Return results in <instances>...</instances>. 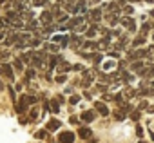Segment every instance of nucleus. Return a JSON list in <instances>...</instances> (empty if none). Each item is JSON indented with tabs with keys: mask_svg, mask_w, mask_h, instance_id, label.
I'll list each match as a JSON object with an SVG mask.
<instances>
[{
	"mask_svg": "<svg viewBox=\"0 0 154 143\" xmlns=\"http://www.w3.org/2000/svg\"><path fill=\"white\" fill-rule=\"evenodd\" d=\"M40 22H42L44 26H51V24H53V13H51V11H44V13L40 15Z\"/></svg>",
	"mask_w": 154,
	"mask_h": 143,
	"instance_id": "423d86ee",
	"label": "nucleus"
},
{
	"mask_svg": "<svg viewBox=\"0 0 154 143\" xmlns=\"http://www.w3.org/2000/svg\"><path fill=\"white\" fill-rule=\"evenodd\" d=\"M78 102H80V96H78V94H72V96L69 98V103H71V105H76Z\"/></svg>",
	"mask_w": 154,
	"mask_h": 143,
	"instance_id": "c756f323",
	"label": "nucleus"
},
{
	"mask_svg": "<svg viewBox=\"0 0 154 143\" xmlns=\"http://www.w3.org/2000/svg\"><path fill=\"white\" fill-rule=\"evenodd\" d=\"M6 22L11 26V27H24V22H22V18H20V15L17 13V11H9L8 13V17H6Z\"/></svg>",
	"mask_w": 154,
	"mask_h": 143,
	"instance_id": "f257e3e1",
	"label": "nucleus"
},
{
	"mask_svg": "<svg viewBox=\"0 0 154 143\" xmlns=\"http://www.w3.org/2000/svg\"><path fill=\"white\" fill-rule=\"evenodd\" d=\"M102 15H103V11H102V8H96V9H93L91 13H89V17L94 20V22H98V20H102Z\"/></svg>",
	"mask_w": 154,
	"mask_h": 143,
	"instance_id": "9b49d317",
	"label": "nucleus"
},
{
	"mask_svg": "<svg viewBox=\"0 0 154 143\" xmlns=\"http://www.w3.org/2000/svg\"><path fill=\"white\" fill-rule=\"evenodd\" d=\"M56 129H60V121L58 120H51L47 123V130H56Z\"/></svg>",
	"mask_w": 154,
	"mask_h": 143,
	"instance_id": "a211bd4d",
	"label": "nucleus"
},
{
	"mask_svg": "<svg viewBox=\"0 0 154 143\" xmlns=\"http://www.w3.org/2000/svg\"><path fill=\"white\" fill-rule=\"evenodd\" d=\"M136 134H138V138H141V136L145 134V132H143V127H141V125H138V127H136Z\"/></svg>",
	"mask_w": 154,
	"mask_h": 143,
	"instance_id": "4c0bfd02",
	"label": "nucleus"
},
{
	"mask_svg": "<svg viewBox=\"0 0 154 143\" xmlns=\"http://www.w3.org/2000/svg\"><path fill=\"white\" fill-rule=\"evenodd\" d=\"M91 134H93V130H91L89 127H82V129L78 130V136H80V138H84V139L91 138Z\"/></svg>",
	"mask_w": 154,
	"mask_h": 143,
	"instance_id": "ddd939ff",
	"label": "nucleus"
},
{
	"mask_svg": "<svg viewBox=\"0 0 154 143\" xmlns=\"http://www.w3.org/2000/svg\"><path fill=\"white\" fill-rule=\"evenodd\" d=\"M33 4H35V6H38V8H42V6H45V4H47V0H33Z\"/></svg>",
	"mask_w": 154,
	"mask_h": 143,
	"instance_id": "72a5a7b5",
	"label": "nucleus"
},
{
	"mask_svg": "<svg viewBox=\"0 0 154 143\" xmlns=\"http://www.w3.org/2000/svg\"><path fill=\"white\" fill-rule=\"evenodd\" d=\"M114 100H116V103H118V105H122V103H123V96H122V94H116V96H114Z\"/></svg>",
	"mask_w": 154,
	"mask_h": 143,
	"instance_id": "a19ab883",
	"label": "nucleus"
},
{
	"mask_svg": "<svg viewBox=\"0 0 154 143\" xmlns=\"http://www.w3.org/2000/svg\"><path fill=\"white\" fill-rule=\"evenodd\" d=\"M120 24H122V26H125V27H127V31H131V33H134V31H136V24H134V20H132V18H129V17L120 18Z\"/></svg>",
	"mask_w": 154,
	"mask_h": 143,
	"instance_id": "f03ea898",
	"label": "nucleus"
},
{
	"mask_svg": "<svg viewBox=\"0 0 154 143\" xmlns=\"http://www.w3.org/2000/svg\"><path fill=\"white\" fill-rule=\"evenodd\" d=\"M35 75H36V73H35V69H27V71H26V78H27V80H33Z\"/></svg>",
	"mask_w": 154,
	"mask_h": 143,
	"instance_id": "c85d7f7f",
	"label": "nucleus"
},
{
	"mask_svg": "<svg viewBox=\"0 0 154 143\" xmlns=\"http://www.w3.org/2000/svg\"><path fill=\"white\" fill-rule=\"evenodd\" d=\"M143 67V62H140V60H134V62H131V69L132 71H140Z\"/></svg>",
	"mask_w": 154,
	"mask_h": 143,
	"instance_id": "412c9836",
	"label": "nucleus"
},
{
	"mask_svg": "<svg viewBox=\"0 0 154 143\" xmlns=\"http://www.w3.org/2000/svg\"><path fill=\"white\" fill-rule=\"evenodd\" d=\"M147 78H154V65L152 63L147 67Z\"/></svg>",
	"mask_w": 154,
	"mask_h": 143,
	"instance_id": "7c9ffc66",
	"label": "nucleus"
},
{
	"mask_svg": "<svg viewBox=\"0 0 154 143\" xmlns=\"http://www.w3.org/2000/svg\"><path fill=\"white\" fill-rule=\"evenodd\" d=\"M96 91H98V93H105L107 87H105V85H96Z\"/></svg>",
	"mask_w": 154,
	"mask_h": 143,
	"instance_id": "79ce46f5",
	"label": "nucleus"
},
{
	"mask_svg": "<svg viewBox=\"0 0 154 143\" xmlns=\"http://www.w3.org/2000/svg\"><path fill=\"white\" fill-rule=\"evenodd\" d=\"M147 42V38L145 36H138L136 40H132V47H138V45H143Z\"/></svg>",
	"mask_w": 154,
	"mask_h": 143,
	"instance_id": "aec40b11",
	"label": "nucleus"
},
{
	"mask_svg": "<svg viewBox=\"0 0 154 143\" xmlns=\"http://www.w3.org/2000/svg\"><path fill=\"white\" fill-rule=\"evenodd\" d=\"M114 118H116L118 121H123V120H125V112H122V111H116V112H114Z\"/></svg>",
	"mask_w": 154,
	"mask_h": 143,
	"instance_id": "cd10ccee",
	"label": "nucleus"
},
{
	"mask_svg": "<svg viewBox=\"0 0 154 143\" xmlns=\"http://www.w3.org/2000/svg\"><path fill=\"white\" fill-rule=\"evenodd\" d=\"M31 54H33V53H26V54H22V56H20V60L29 63V62H31Z\"/></svg>",
	"mask_w": 154,
	"mask_h": 143,
	"instance_id": "2f4dec72",
	"label": "nucleus"
},
{
	"mask_svg": "<svg viewBox=\"0 0 154 143\" xmlns=\"http://www.w3.org/2000/svg\"><path fill=\"white\" fill-rule=\"evenodd\" d=\"M0 69H2V73L6 75V78H8V80H15V75H13V67H11L9 63H2V67H0Z\"/></svg>",
	"mask_w": 154,
	"mask_h": 143,
	"instance_id": "39448f33",
	"label": "nucleus"
},
{
	"mask_svg": "<svg viewBox=\"0 0 154 143\" xmlns=\"http://www.w3.org/2000/svg\"><path fill=\"white\" fill-rule=\"evenodd\" d=\"M152 38H154V36H152Z\"/></svg>",
	"mask_w": 154,
	"mask_h": 143,
	"instance_id": "13d9d810",
	"label": "nucleus"
},
{
	"mask_svg": "<svg viewBox=\"0 0 154 143\" xmlns=\"http://www.w3.org/2000/svg\"><path fill=\"white\" fill-rule=\"evenodd\" d=\"M26 29H27V31H33V33H35V31L38 29V22H36V20H29V24L26 26Z\"/></svg>",
	"mask_w": 154,
	"mask_h": 143,
	"instance_id": "6ab92c4d",
	"label": "nucleus"
},
{
	"mask_svg": "<svg viewBox=\"0 0 154 143\" xmlns=\"http://www.w3.org/2000/svg\"><path fill=\"white\" fill-rule=\"evenodd\" d=\"M63 58L60 56V54H53V56H47V65H49V69H53V67H56L58 65V62H62Z\"/></svg>",
	"mask_w": 154,
	"mask_h": 143,
	"instance_id": "0eeeda50",
	"label": "nucleus"
},
{
	"mask_svg": "<svg viewBox=\"0 0 154 143\" xmlns=\"http://www.w3.org/2000/svg\"><path fill=\"white\" fill-rule=\"evenodd\" d=\"M82 24H85V18H84V17H74V18L69 22V26H67V27L74 29V27H78V26H82Z\"/></svg>",
	"mask_w": 154,
	"mask_h": 143,
	"instance_id": "9d476101",
	"label": "nucleus"
},
{
	"mask_svg": "<svg viewBox=\"0 0 154 143\" xmlns=\"http://www.w3.org/2000/svg\"><path fill=\"white\" fill-rule=\"evenodd\" d=\"M58 141L60 143H72L74 141V132H60L58 134Z\"/></svg>",
	"mask_w": 154,
	"mask_h": 143,
	"instance_id": "7ed1b4c3",
	"label": "nucleus"
},
{
	"mask_svg": "<svg viewBox=\"0 0 154 143\" xmlns=\"http://www.w3.org/2000/svg\"><path fill=\"white\" fill-rule=\"evenodd\" d=\"M138 143H147V141H143V139H140V141H138Z\"/></svg>",
	"mask_w": 154,
	"mask_h": 143,
	"instance_id": "864d4df0",
	"label": "nucleus"
},
{
	"mask_svg": "<svg viewBox=\"0 0 154 143\" xmlns=\"http://www.w3.org/2000/svg\"><path fill=\"white\" fill-rule=\"evenodd\" d=\"M29 120H31V121H36V120H38V111H36V109H31V114H29Z\"/></svg>",
	"mask_w": 154,
	"mask_h": 143,
	"instance_id": "bb28decb",
	"label": "nucleus"
},
{
	"mask_svg": "<svg viewBox=\"0 0 154 143\" xmlns=\"http://www.w3.org/2000/svg\"><path fill=\"white\" fill-rule=\"evenodd\" d=\"M94 116H96V112H94V111H84L80 118H82L85 123H91V121H94Z\"/></svg>",
	"mask_w": 154,
	"mask_h": 143,
	"instance_id": "6e6552de",
	"label": "nucleus"
},
{
	"mask_svg": "<svg viewBox=\"0 0 154 143\" xmlns=\"http://www.w3.org/2000/svg\"><path fill=\"white\" fill-rule=\"evenodd\" d=\"M8 26H9V24H8L6 20H0V27H2V29H4V27H8Z\"/></svg>",
	"mask_w": 154,
	"mask_h": 143,
	"instance_id": "de8ad7c7",
	"label": "nucleus"
},
{
	"mask_svg": "<svg viewBox=\"0 0 154 143\" xmlns=\"http://www.w3.org/2000/svg\"><path fill=\"white\" fill-rule=\"evenodd\" d=\"M149 31H150V24H143L141 29H140V35H141V36H147Z\"/></svg>",
	"mask_w": 154,
	"mask_h": 143,
	"instance_id": "4be33fe9",
	"label": "nucleus"
},
{
	"mask_svg": "<svg viewBox=\"0 0 154 143\" xmlns=\"http://www.w3.org/2000/svg\"><path fill=\"white\" fill-rule=\"evenodd\" d=\"M84 47H87V49H91V51H98V44L96 42H93V40H87V42H84Z\"/></svg>",
	"mask_w": 154,
	"mask_h": 143,
	"instance_id": "dca6fc26",
	"label": "nucleus"
},
{
	"mask_svg": "<svg viewBox=\"0 0 154 143\" xmlns=\"http://www.w3.org/2000/svg\"><path fill=\"white\" fill-rule=\"evenodd\" d=\"M26 109H27V105H26L24 102H18V103H15V111H17L18 114H22V112H26Z\"/></svg>",
	"mask_w": 154,
	"mask_h": 143,
	"instance_id": "f3484780",
	"label": "nucleus"
},
{
	"mask_svg": "<svg viewBox=\"0 0 154 143\" xmlns=\"http://www.w3.org/2000/svg\"><path fill=\"white\" fill-rule=\"evenodd\" d=\"M94 109H96V112H98L100 116H109V109H107V105H105L103 102H96V103H94Z\"/></svg>",
	"mask_w": 154,
	"mask_h": 143,
	"instance_id": "20e7f679",
	"label": "nucleus"
},
{
	"mask_svg": "<svg viewBox=\"0 0 154 143\" xmlns=\"http://www.w3.org/2000/svg\"><path fill=\"white\" fill-rule=\"evenodd\" d=\"M84 96H85V98H87V100H91V98H93V96H91V93H89V91H85V93H84Z\"/></svg>",
	"mask_w": 154,
	"mask_h": 143,
	"instance_id": "8fccbe9b",
	"label": "nucleus"
},
{
	"mask_svg": "<svg viewBox=\"0 0 154 143\" xmlns=\"http://www.w3.org/2000/svg\"><path fill=\"white\" fill-rule=\"evenodd\" d=\"M91 58H93V62L98 65V63H102V58H103V56H102L100 53H96V54H91Z\"/></svg>",
	"mask_w": 154,
	"mask_h": 143,
	"instance_id": "393cba45",
	"label": "nucleus"
},
{
	"mask_svg": "<svg viewBox=\"0 0 154 143\" xmlns=\"http://www.w3.org/2000/svg\"><path fill=\"white\" fill-rule=\"evenodd\" d=\"M56 82H58V84H65V82H67V76H65V75H58V76H56Z\"/></svg>",
	"mask_w": 154,
	"mask_h": 143,
	"instance_id": "473e14b6",
	"label": "nucleus"
},
{
	"mask_svg": "<svg viewBox=\"0 0 154 143\" xmlns=\"http://www.w3.org/2000/svg\"><path fill=\"white\" fill-rule=\"evenodd\" d=\"M45 49H49V51L54 53V54L58 53V45H54V44H45Z\"/></svg>",
	"mask_w": 154,
	"mask_h": 143,
	"instance_id": "a878e982",
	"label": "nucleus"
},
{
	"mask_svg": "<svg viewBox=\"0 0 154 143\" xmlns=\"http://www.w3.org/2000/svg\"><path fill=\"white\" fill-rule=\"evenodd\" d=\"M0 91H2V82H0Z\"/></svg>",
	"mask_w": 154,
	"mask_h": 143,
	"instance_id": "5fc2aeb1",
	"label": "nucleus"
},
{
	"mask_svg": "<svg viewBox=\"0 0 154 143\" xmlns=\"http://www.w3.org/2000/svg\"><path fill=\"white\" fill-rule=\"evenodd\" d=\"M152 85H154V82H152Z\"/></svg>",
	"mask_w": 154,
	"mask_h": 143,
	"instance_id": "4d7b16f0",
	"label": "nucleus"
},
{
	"mask_svg": "<svg viewBox=\"0 0 154 143\" xmlns=\"http://www.w3.org/2000/svg\"><path fill=\"white\" fill-rule=\"evenodd\" d=\"M145 107H147V102H141V103H140V111H141V109H145Z\"/></svg>",
	"mask_w": 154,
	"mask_h": 143,
	"instance_id": "3c124183",
	"label": "nucleus"
},
{
	"mask_svg": "<svg viewBox=\"0 0 154 143\" xmlns=\"http://www.w3.org/2000/svg\"><path fill=\"white\" fill-rule=\"evenodd\" d=\"M67 20H69V17H67V15H63V13H62V15H58V22H60V24H62V22H67Z\"/></svg>",
	"mask_w": 154,
	"mask_h": 143,
	"instance_id": "c9c22d12",
	"label": "nucleus"
},
{
	"mask_svg": "<svg viewBox=\"0 0 154 143\" xmlns=\"http://www.w3.org/2000/svg\"><path fill=\"white\" fill-rule=\"evenodd\" d=\"M131 120H134V121H138V120H140V111H134V112L131 114Z\"/></svg>",
	"mask_w": 154,
	"mask_h": 143,
	"instance_id": "e433bc0d",
	"label": "nucleus"
},
{
	"mask_svg": "<svg viewBox=\"0 0 154 143\" xmlns=\"http://www.w3.org/2000/svg\"><path fill=\"white\" fill-rule=\"evenodd\" d=\"M69 121H71L72 125H78V118H74V116H71V118H69Z\"/></svg>",
	"mask_w": 154,
	"mask_h": 143,
	"instance_id": "a18cd8bd",
	"label": "nucleus"
},
{
	"mask_svg": "<svg viewBox=\"0 0 154 143\" xmlns=\"http://www.w3.org/2000/svg\"><path fill=\"white\" fill-rule=\"evenodd\" d=\"M0 73H2V69H0Z\"/></svg>",
	"mask_w": 154,
	"mask_h": 143,
	"instance_id": "6e6d98bb",
	"label": "nucleus"
},
{
	"mask_svg": "<svg viewBox=\"0 0 154 143\" xmlns=\"http://www.w3.org/2000/svg\"><path fill=\"white\" fill-rule=\"evenodd\" d=\"M150 138H152V139H154V132H150Z\"/></svg>",
	"mask_w": 154,
	"mask_h": 143,
	"instance_id": "603ef678",
	"label": "nucleus"
},
{
	"mask_svg": "<svg viewBox=\"0 0 154 143\" xmlns=\"http://www.w3.org/2000/svg\"><path fill=\"white\" fill-rule=\"evenodd\" d=\"M71 69H72V71H82V65H72Z\"/></svg>",
	"mask_w": 154,
	"mask_h": 143,
	"instance_id": "09e8293b",
	"label": "nucleus"
},
{
	"mask_svg": "<svg viewBox=\"0 0 154 143\" xmlns=\"http://www.w3.org/2000/svg\"><path fill=\"white\" fill-rule=\"evenodd\" d=\"M71 67H72V65H69V63H67V62H63V60H62V62H58V65H56L58 75H65L67 71H71Z\"/></svg>",
	"mask_w": 154,
	"mask_h": 143,
	"instance_id": "1a4fd4ad",
	"label": "nucleus"
},
{
	"mask_svg": "<svg viewBox=\"0 0 154 143\" xmlns=\"http://www.w3.org/2000/svg\"><path fill=\"white\" fill-rule=\"evenodd\" d=\"M0 58H9V53L8 51H0Z\"/></svg>",
	"mask_w": 154,
	"mask_h": 143,
	"instance_id": "c03bdc74",
	"label": "nucleus"
},
{
	"mask_svg": "<svg viewBox=\"0 0 154 143\" xmlns=\"http://www.w3.org/2000/svg\"><path fill=\"white\" fill-rule=\"evenodd\" d=\"M20 102H24V103L29 107V105H33V103L36 102V98H35V96H29V94H24V96L20 98Z\"/></svg>",
	"mask_w": 154,
	"mask_h": 143,
	"instance_id": "2eb2a0df",
	"label": "nucleus"
},
{
	"mask_svg": "<svg viewBox=\"0 0 154 143\" xmlns=\"http://www.w3.org/2000/svg\"><path fill=\"white\" fill-rule=\"evenodd\" d=\"M123 13L125 15H132V6H123Z\"/></svg>",
	"mask_w": 154,
	"mask_h": 143,
	"instance_id": "f704fd0d",
	"label": "nucleus"
},
{
	"mask_svg": "<svg viewBox=\"0 0 154 143\" xmlns=\"http://www.w3.org/2000/svg\"><path fill=\"white\" fill-rule=\"evenodd\" d=\"M109 54H111L112 58H118V60H120V53H118V51H112V53H109Z\"/></svg>",
	"mask_w": 154,
	"mask_h": 143,
	"instance_id": "49530a36",
	"label": "nucleus"
},
{
	"mask_svg": "<svg viewBox=\"0 0 154 143\" xmlns=\"http://www.w3.org/2000/svg\"><path fill=\"white\" fill-rule=\"evenodd\" d=\"M13 67H15L17 71H22V69H24V63H22V60H20V58H17V60L13 62Z\"/></svg>",
	"mask_w": 154,
	"mask_h": 143,
	"instance_id": "b1692460",
	"label": "nucleus"
},
{
	"mask_svg": "<svg viewBox=\"0 0 154 143\" xmlns=\"http://www.w3.org/2000/svg\"><path fill=\"white\" fill-rule=\"evenodd\" d=\"M45 136H47V132H45V130H38V132H36V138H38V139H44Z\"/></svg>",
	"mask_w": 154,
	"mask_h": 143,
	"instance_id": "58836bf2",
	"label": "nucleus"
},
{
	"mask_svg": "<svg viewBox=\"0 0 154 143\" xmlns=\"http://www.w3.org/2000/svg\"><path fill=\"white\" fill-rule=\"evenodd\" d=\"M71 44H72V45H71L72 49H78V47H80V45L84 44V40H82L80 36H76V35H72V36H71Z\"/></svg>",
	"mask_w": 154,
	"mask_h": 143,
	"instance_id": "f8f14e48",
	"label": "nucleus"
},
{
	"mask_svg": "<svg viewBox=\"0 0 154 143\" xmlns=\"http://www.w3.org/2000/svg\"><path fill=\"white\" fill-rule=\"evenodd\" d=\"M49 103H51V105H49V109H51V111H53V112L56 114V112L60 111V107H58V102H56V98H54L53 102H49Z\"/></svg>",
	"mask_w": 154,
	"mask_h": 143,
	"instance_id": "5701e85b",
	"label": "nucleus"
},
{
	"mask_svg": "<svg viewBox=\"0 0 154 143\" xmlns=\"http://www.w3.org/2000/svg\"><path fill=\"white\" fill-rule=\"evenodd\" d=\"M91 84H93V76H91V73H89V71H84V82H82V85L87 87V85H91Z\"/></svg>",
	"mask_w": 154,
	"mask_h": 143,
	"instance_id": "4468645a",
	"label": "nucleus"
},
{
	"mask_svg": "<svg viewBox=\"0 0 154 143\" xmlns=\"http://www.w3.org/2000/svg\"><path fill=\"white\" fill-rule=\"evenodd\" d=\"M85 27H87V26H85V24H82V26H78V27H74V31H76V33H84V31H85Z\"/></svg>",
	"mask_w": 154,
	"mask_h": 143,
	"instance_id": "ea45409f",
	"label": "nucleus"
},
{
	"mask_svg": "<svg viewBox=\"0 0 154 143\" xmlns=\"http://www.w3.org/2000/svg\"><path fill=\"white\" fill-rule=\"evenodd\" d=\"M111 67H114V62H107V63H103V69H111Z\"/></svg>",
	"mask_w": 154,
	"mask_h": 143,
	"instance_id": "37998d69",
	"label": "nucleus"
}]
</instances>
